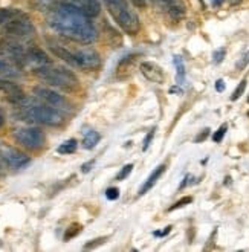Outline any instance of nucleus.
Segmentation results:
<instances>
[{
	"mask_svg": "<svg viewBox=\"0 0 249 252\" xmlns=\"http://www.w3.org/2000/svg\"><path fill=\"white\" fill-rule=\"evenodd\" d=\"M46 20L57 34L75 43L92 44L98 38V31L91 17L67 3H60L48 11Z\"/></svg>",
	"mask_w": 249,
	"mask_h": 252,
	"instance_id": "1",
	"label": "nucleus"
},
{
	"mask_svg": "<svg viewBox=\"0 0 249 252\" xmlns=\"http://www.w3.org/2000/svg\"><path fill=\"white\" fill-rule=\"evenodd\" d=\"M16 107L19 109V113L23 118V121L28 123L48 126V127H60L66 121L64 112L46 104V102L40 101L35 96L25 98Z\"/></svg>",
	"mask_w": 249,
	"mask_h": 252,
	"instance_id": "2",
	"label": "nucleus"
},
{
	"mask_svg": "<svg viewBox=\"0 0 249 252\" xmlns=\"http://www.w3.org/2000/svg\"><path fill=\"white\" fill-rule=\"evenodd\" d=\"M49 49L62 58L67 64L83 69V70H96L101 67V57L93 48H78V49H69L63 44L49 40Z\"/></svg>",
	"mask_w": 249,
	"mask_h": 252,
	"instance_id": "3",
	"label": "nucleus"
},
{
	"mask_svg": "<svg viewBox=\"0 0 249 252\" xmlns=\"http://www.w3.org/2000/svg\"><path fill=\"white\" fill-rule=\"evenodd\" d=\"M34 73L46 84L66 92H75L80 87V80L74 72L63 66H55L54 63L37 69Z\"/></svg>",
	"mask_w": 249,
	"mask_h": 252,
	"instance_id": "4",
	"label": "nucleus"
},
{
	"mask_svg": "<svg viewBox=\"0 0 249 252\" xmlns=\"http://www.w3.org/2000/svg\"><path fill=\"white\" fill-rule=\"evenodd\" d=\"M102 2L106 3L110 16L125 34L136 35L139 32V29H141L139 17H138V14L131 9L127 0H102Z\"/></svg>",
	"mask_w": 249,
	"mask_h": 252,
	"instance_id": "5",
	"label": "nucleus"
},
{
	"mask_svg": "<svg viewBox=\"0 0 249 252\" xmlns=\"http://www.w3.org/2000/svg\"><path fill=\"white\" fill-rule=\"evenodd\" d=\"M3 35L23 41V43H32V40L35 37V28L28 14L17 9L16 16H14L12 20L8 23Z\"/></svg>",
	"mask_w": 249,
	"mask_h": 252,
	"instance_id": "6",
	"label": "nucleus"
},
{
	"mask_svg": "<svg viewBox=\"0 0 249 252\" xmlns=\"http://www.w3.org/2000/svg\"><path fill=\"white\" fill-rule=\"evenodd\" d=\"M14 139L26 150L37 152L45 147L46 138L45 133L37 127H20L14 130Z\"/></svg>",
	"mask_w": 249,
	"mask_h": 252,
	"instance_id": "7",
	"label": "nucleus"
},
{
	"mask_svg": "<svg viewBox=\"0 0 249 252\" xmlns=\"http://www.w3.org/2000/svg\"><path fill=\"white\" fill-rule=\"evenodd\" d=\"M34 96L38 98L43 102H46V104H49V106H52V107H55L58 110L64 112V113L70 110V104L67 102V99L63 95L58 94V92L49 89V87H41V86L35 87L34 89Z\"/></svg>",
	"mask_w": 249,
	"mask_h": 252,
	"instance_id": "8",
	"label": "nucleus"
},
{
	"mask_svg": "<svg viewBox=\"0 0 249 252\" xmlns=\"http://www.w3.org/2000/svg\"><path fill=\"white\" fill-rule=\"evenodd\" d=\"M0 159L3 160V164H6L9 168L14 170L25 168L31 162V158L28 155L9 145H0Z\"/></svg>",
	"mask_w": 249,
	"mask_h": 252,
	"instance_id": "9",
	"label": "nucleus"
},
{
	"mask_svg": "<svg viewBox=\"0 0 249 252\" xmlns=\"http://www.w3.org/2000/svg\"><path fill=\"white\" fill-rule=\"evenodd\" d=\"M23 75V66L5 52L3 49H0V78H6V80H16Z\"/></svg>",
	"mask_w": 249,
	"mask_h": 252,
	"instance_id": "10",
	"label": "nucleus"
},
{
	"mask_svg": "<svg viewBox=\"0 0 249 252\" xmlns=\"http://www.w3.org/2000/svg\"><path fill=\"white\" fill-rule=\"evenodd\" d=\"M0 95L14 106H19L26 98L23 89L17 83L6 80V78H0Z\"/></svg>",
	"mask_w": 249,
	"mask_h": 252,
	"instance_id": "11",
	"label": "nucleus"
},
{
	"mask_svg": "<svg viewBox=\"0 0 249 252\" xmlns=\"http://www.w3.org/2000/svg\"><path fill=\"white\" fill-rule=\"evenodd\" d=\"M51 63H52V60L46 55V52L41 51L40 48H37V46H34V44H32V46L28 49L26 55H25L23 67L25 69L29 67L32 72H35L37 69H40L43 66H48Z\"/></svg>",
	"mask_w": 249,
	"mask_h": 252,
	"instance_id": "12",
	"label": "nucleus"
},
{
	"mask_svg": "<svg viewBox=\"0 0 249 252\" xmlns=\"http://www.w3.org/2000/svg\"><path fill=\"white\" fill-rule=\"evenodd\" d=\"M153 2L174 22H179L185 17L187 6L182 0H153Z\"/></svg>",
	"mask_w": 249,
	"mask_h": 252,
	"instance_id": "13",
	"label": "nucleus"
},
{
	"mask_svg": "<svg viewBox=\"0 0 249 252\" xmlns=\"http://www.w3.org/2000/svg\"><path fill=\"white\" fill-rule=\"evenodd\" d=\"M64 3L80 9L81 12H84L86 16H89L91 19L96 17L101 12L99 0H64Z\"/></svg>",
	"mask_w": 249,
	"mask_h": 252,
	"instance_id": "14",
	"label": "nucleus"
},
{
	"mask_svg": "<svg viewBox=\"0 0 249 252\" xmlns=\"http://www.w3.org/2000/svg\"><path fill=\"white\" fill-rule=\"evenodd\" d=\"M141 73L149 81L156 83V84H162L165 81L164 70L160 69L156 63H152V62H144L141 64Z\"/></svg>",
	"mask_w": 249,
	"mask_h": 252,
	"instance_id": "15",
	"label": "nucleus"
},
{
	"mask_svg": "<svg viewBox=\"0 0 249 252\" xmlns=\"http://www.w3.org/2000/svg\"><path fill=\"white\" fill-rule=\"evenodd\" d=\"M165 168H167V165L165 164H160L159 167H156L153 171H152V174L149 176V179L147 181H145L144 182V185L139 188V192H138V194L139 196H144V194H147V192L155 187V184L157 182V179H159V177L160 176H162L164 174V171H165Z\"/></svg>",
	"mask_w": 249,
	"mask_h": 252,
	"instance_id": "16",
	"label": "nucleus"
},
{
	"mask_svg": "<svg viewBox=\"0 0 249 252\" xmlns=\"http://www.w3.org/2000/svg\"><path fill=\"white\" fill-rule=\"evenodd\" d=\"M101 136H99V133L95 131V130H87L84 131V138H83V147L86 148V150H92V148L99 142Z\"/></svg>",
	"mask_w": 249,
	"mask_h": 252,
	"instance_id": "17",
	"label": "nucleus"
},
{
	"mask_svg": "<svg viewBox=\"0 0 249 252\" xmlns=\"http://www.w3.org/2000/svg\"><path fill=\"white\" fill-rule=\"evenodd\" d=\"M16 12L17 9H12V8H0V34L5 32L8 23L16 16Z\"/></svg>",
	"mask_w": 249,
	"mask_h": 252,
	"instance_id": "18",
	"label": "nucleus"
},
{
	"mask_svg": "<svg viewBox=\"0 0 249 252\" xmlns=\"http://www.w3.org/2000/svg\"><path fill=\"white\" fill-rule=\"evenodd\" d=\"M35 2V8L38 11H51L52 8H55L57 5L64 3V0H34Z\"/></svg>",
	"mask_w": 249,
	"mask_h": 252,
	"instance_id": "19",
	"label": "nucleus"
},
{
	"mask_svg": "<svg viewBox=\"0 0 249 252\" xmlns=\"http://www.w3.org/2000/svg\"><path fill=\"white\" fill-rule=\"evenodd\" d=\"M77 147H78L77 139H69V141H64L60 147H58V153H62V155H70V153H75Z\"/></svg>",
	"mask_w": 249,
	"mask_h": 252,
	"instance_id": "20",
	"label": "nucleus"
},
{
	"mask_svg": "<svg viewBox=\"0 0 249 252\" xmlns=\"http://www.w3.org/2000/svg\"><path fill=\"white\" fill-rule=\"evenodd\" d=\"M174 64H176V69H178V84H182L185 80V67H184L181 57H174Z\"/></svg>",
	"mask_w": 249,
	"mask_h": 252,
	"instance_id": "21",
	"label": "nucleus"
},
{
	"mask_svg": "<svg viewBox=\"0 0 249 252\" xmlns=\"http://www.w3.org/2000/svg\"><path fill=\"white\" fill-rule=\"evenodd\" d=\"M81 229H83V228H81V225H78V223L70 225V226L67 228L66 234H64V240H70L72 237H75L77 234H80V231H81Z\"/></svg>",
	"mask_w": 249,
	"mask_h": 252,
	"instance_id": "22",
	"label": "nucleus"
},
{
	"mask_svg": "<svg viewBox=\"0 0 249 252\" xmlns=\"http://www.w3.org/2000/svg\"><path fill=\"white\" fill-rule=\"evenodd\" d=\"M245 89H246V80H242V81H240V84L237 86V89H236V91H234V94H232L231 99H232V101H237V99L243 95Z\"/></svg>",
	"mask_w": 249,
	"mask_h": 252,
	"instance_id": "23",
	"label": "nucleus"
},
{
	"mask_svg": "<svg viewBox=\"0 0 249 252\" xmlns=\"http://www.w3.org/2000/svg\"><path fill=\"white\" fill-rule=\"evenodd\" d=\"M131 170H133V164H127L121 168V171L118 173V176H116V181H124L125 177L131 173Z\"/></svg>",
	"mask_w": 249,
	"mask_h": 252,
	"instance_id": "24",
	"label": "nucleus"
},
{
	"mask_svg": "<svg viewBox=\"0 0 249 252\" xmlns=\"http://www.w3.org/2000/svg\"><path fill=\"white\" fill-rule=\"evenodd\" d=\"M191 202H193V199L189 197V196H187V197L181 199L179 202H176L173 206H170V210H168V211H174V210H178V208H182V206H185V205H188V203H191Z\"/></svg>",
	"mask_w": 249,
	"mask_h": 252,
	"instance_id": "25",
	"label": "nucleus"
},
{
	"mask_svg": "<svg viewBox=\"0 0 249 252\" xmlns=\"http://www.w3.org/2000/svg\"><path fill=\"white\" fill-rule=\"evenodd\" d=\"M226 130H228V126L226 124H223L220 128H218L216 133H214V136H213V141L214 142H220L222 139H223V136H225V133H226Z\"/></svg>",
	"mask_w": 249,
	"mask_h": 252,
	"instance_id": "26",
	"label": "nucleus"
},
{
	"mask_svg": "<svg viewBox=\"0 0 249 252\" xmlns=\"http://www.w3.org/2000/svg\"><path fill=\"white\" fill-rule=\"evenodd\" d=\"M106 197L109 199V200H116L120 197V189L118 188H109L107 191H106Z\"/></svg>",
	"mask_w": 249,
	"mask_h": 252,
	"instance_id": "27",
	"label": "nucleus"
},
{
	"mask_svg": "<svg viewBox=\"0 0 249 252\" xmlns=\"http://www.w3.org/2000/svg\"><path fill=\"white\" fill-rule=\"evenodd\" d=\"M225 54H226V51H225V49H218V51H216V52H214V55H213L214 63H216V64L222 63V62H223V58H225Z\"/></svg>",
	"mask_w": 249,
	"mask_h": 252,
	"instance_id": "28",
	"label": "nucleus"
},
{
	"mask_svg": "<svg viewBox=\"0 0 249 252\" xmlns=\"http://www.w3.org/2000/svg\"><path fill=\"white\" fill-rule=\"evenodd\" d=\"M153 136H155V128H153V130H150V131H149V135L145 136V139H144V145H142V150H144V152L149 148V145H150V142H152Z\"/></svg>",
	"mask_w": 249,
	"mask_h": 252,
	"instance_id": "29",
	"label": "nucleus"
},
{
	"mask_svg": "<svg viewBox=\"0 0 249 252\" xmlns=\"http://www.w3.org/2000/svg\"><path fill=\"white\" fill-rule=\"evenodd\" d=\"M107 239L106 237H101V239H96V240H93V242H91V243H87L86 246H84V249H92V248H95V246H98V245H101V243H104Z\"/></svg>",
	"mask_w": 249,
	"mask_h": 252,
	"instance_id": "30",
	"label": "nucleus"
},
{
	"mask_svg": "<svg viewBox=\"0 0 249 252\" xmlns=\"http://www.w3.org/2000/svg\"><path fill=\"white\" fill-rule=\"evenodd\" d=\"M248 63H249V52H246V54L242 57V60L237 63V69H239V70H242L243 67H246V64H248Z\"/></svg>",
	"mask_w": 249,
	"mask_h": 252,
	"instance_id": "31",
	"label": "nucleus"
},
{
	"mask_svg": "<svg viewBox=\"0 0 249 252\" xmlns=\"http://www.w3.org/2000/svg\"><path fill=\"white\" fill-rule=\"evenodd\" d=\"M208 135H210V130H208V128H205V130L200 133V135L196 138V142H200V141H203V139H207V136H208Z\"/></svg>",
	"mask_w": 249,
	"mask_h": 252,
	"instance_id": "32",
	"label": "nucleus"
},
{
	"mask_svg": "<svg viewBox=\"0 0 249 252\" xmlns=\"http://www.w3.org/2000/svg\"><path fill=\"white\" fill-rule=\"evenodd\" d=\"M216 91L217 92H223L225 91V83H223V80H217L216 81Z\"/></svg>",
	"mask_w": 249,
	"mask_h": 252,
	"instance_id": "33",
	"label": "nucleus"
},
{
	"mask_svg": "<svg viewBox=\"0 0 249 252\" xmlns=\"http://www.w3.org/2000/svg\"><path fill=\"white\" fill-rule=\"evenodd\" d=\"M93 162H95V160H89L87 164H84V165L81 167V171H83V173H89V171H91V167L93 165Z\"/></svg>",
	"mask_w": 249,
	"mask_h": 252,
	"instance_id": "34",
	"label": "nucleus"
},
{
	"mask_svg": "<svg viewBox=\"0 0 249 252\" xmlns=\"http://www.w3.org/2000/svg\"><path fill=\"white\" fill-rule=\"evenodd\" d=\"M133 3L138 8H145V6H147V0H133Z\"/></svg>",
	"mask_w": 249,
	"mask_h": 252,
	"instance_id": "35",
	"label": "nucleus"
},
{
	"mask_svg": "<svg viewBox=\"0 0 249 252\" xmlns=\"http://www.w3.org/2000/svg\"><path fill=\"white\" fill-rule=\"evenodd\" d=\"M170 231H171V226H167L162 232H155V235H157V237H164V235H167Z\"/></svg>",
	"mask_w": 249,
	"mask_h": 252,
	"instance_id": "36",
	"label": "nucleus"
},
{
	"mask_svg": "<svg viewBox=\"0 0 249 252\" xmlns=\"http://www.w3.org/2000/svg\"><path fill=\"white\" fill-rule=\"evenodd\" d=\"M211 3H213V6L218 8V6H222V3H223V0H211Z\"/></svg>",
	"mask_w": 249,
	"mask_h": 252,
	"instance_id": "37",
	"label": "nucleus"
},
{
	"mask_svg": "<svg viewBox=\"0 0 249 252\" xmlns=\"http://www.w3.org/2000/svg\"><path fill=\"white\" fill-rule=\"evenodd\" d=\"M5 124V115H3V110L0 109V127Z\"/></svg>",
	"mask_w": 249,
	"mask_h": 252,
	"instance_id": "38",
	"label": "nucleus"
},
{
	"mask_svg": "<svg viewBox=\"0 0 249 252\" xmlns=\"http://www.w3.org/2000/svg\"><path fill=\"white\" fill-rule=\"evenodd\" d=\"M240 2H242V0H228V3H231V5H237Z\"/></svg>",
	"mask_w": 249,
	"mask_h": 252,
	"instance_id": "39",
	"label": "nucleus"
}]
</instances>
